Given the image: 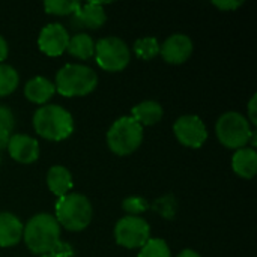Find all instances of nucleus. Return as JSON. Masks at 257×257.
Here are the masks:
<instances>
[{
  "instance_id": "cd10ccee",
  "label": "nucleus",
  "mask_w": 257,
  "mask_h": 257,
  "mask_svg": "<svg viewBox=\"0 0 257 257\" xmlns=\"http://www.w3.org/2000/svg\"><path fill=\"white\" fill-rule=\"evenodd\" d=\"M8 53H9L8 42H6V41H5V38L0 35V63L8 57Z\"/></svg>"
},
{
  "instance_id": "b1692460",
  "label": "nucleus",
  "mask_w": 257,
  "mask_h": 257,
  "mask_svg": "<svg viewBox=\"0 0 257 257\" xmlns=\"http://www.w3.org/2000/svg\"><path fill=\"white\" fill-rule=\"evenodd\" d=\"M139 257H172L170 248L164 239L154 238L149 239L140 250Z\"/></svg>"
},
{
  "instance_id": "5701e85b",
  "label": "nucleus",
  "mask_w": 257,
  "mask_h": 257,
  "mask_svg": "<svg viewBox=\"0 0 257 257\" xmlns=\"http://www.w3.org/2000/svg\"><path fill=\"white\" fill-rule=\"evenodd\" d=\"M81 6L77 0H47L44 3L45 12L53 15H72Z\"/></svg>"
},
{
  "instance_id": "ddd939ff",
  "label": "nucleus",
  "mask_w": 257,
  "mask_h": 257,
  "mask_svg": "<svg viewBox=\"0 0 257 257\" xmlns=\"http://www.w3.org/2000/svg\"><path fill=\"white\" fill-rule=\"evenodd\" d=\"M101 2H89L80 6L78 11H75L71 15V27L72 29H99L104 26L107 17L102 9Z\"/></svg>"
},
{
  "instance_id": "9d476101",
  "label": "nucleus",
  "mask_w": 257,
  "mask_h": 257,
  "mask_svg": "<svg viewBox=\"0 0 257 257\" xmlns=\"http://www.w3.org/2000/svg\"><path fill=\"white\" fill-rule=\"evenodd\" d=\"M69 42V35L68 30L65 29V26H62L60 23H50L47 24L38 38V47L42 53H45L47 56H60Z\"/></svg>"
},
{
  "instance_id": "4be33fe9",
  "label": "nucleus",
  "mask_w": 257,
  "mask_h": 257,
  "mask_svg": "<svg viewBox=\"0 0 257 257\" xmlns=\"http://www.w3.org/2000/svg\"><path fill=\"white\" fill-rule=\"evenodd\" d=\"M15 126L14 113L8 105H0V151L6 148Z\"/></svg>"
},
{
  "instance_id": "20e7f679",
  "label": "nucleus",
  "mask_w": 257,
  "mask_h": 257,
  "mask_svg": "<svg viewBox=\"0 0 257 257\" xmlns=\"http://www.w3.org/2000/svg\"><path fill=\"white\" fill-rule=\"evenodd\" d=\"M98 84L96 72L86 66L77 63H68L59 69L56 74L54 87L63 96H84L95 90Z\"/></svg>"
},
{
  "instance_id": "f03ea898",
  "label": "nucleus",
  "mask_w": 257,
  "mask_h": 257,
  "mask_svg": "<svg viewBox=\"0 0 257 257\" xmlns=\"http://www.w3.org/2000/svg\"><path fill=\"white\" fill-rule=\"evenodd\" d=\"M33 128L45 140L62 142L74 131V119L60 105L48 104L39 107L33 114Z\"/></svg>"
},
{
  "instance_id": "a211bd4d",
  "label": "nucleus",
  "mask_w": 257,
  "mask_h": 257,
  "mask_svg": "<svg viewBox=\"0 0 257 257\" xmlns=\"http://www.w3.org/2000/svg\"><path fill=\"white\" fill-rule=\"evenodd\" d=\"M131 117L139 122L142 126L146 125H155L163 117V107L157 101H143L133 107Z\"/></svg>"
},
{
  "instance_id": "f3484780",
  "label": "nucleus",
  "mask_w": 257,
  "mask_h": 257,
  "mask_svg": "<svg viewBox=\"0 0 257 257\" xmlns=\"http://www.w3.org/2000/svg\"><path fill=\"white\" fill-rule=\"evenodd\" d=\"M47 185L53 194L63 197L72 190V175L63 166H53L47 173Z\"/></svg>"
},
{
  "instance_id": "f8f14e48",
  "label": "nucleus",
  "mask_w": 257,
  "mask_h": 257,
  "mask_svg": "<svg viewBox=\"0 0 257 257\" xmlns=\"http://www.w3.org/2000/svg\"><path fill=\"white\" fill-rule=\"evenodd\" d=\"M6 148L11 158L21 164H30L39 158V143L27 134H12Z\"/></svg>"
},
{
  "instance_id": "dca6fc26",
  "label": "nucleus",
  "mask_w": 257,
  "mask_h": 257,
  "mask_svg": "<svg viewBox=\"0 0 257 257\" xmlns=\"http://www.w3.org/2000/svg\"><path fill=\"white\" fill-rule=\"evenodd\" d=\"M56 92L54 84L45 77H35L24 86V95L35 104H45Z\"/></svg>"
},
{
  "instance_id": "2eb2a0df",
  "label": "nucleus",
  "mask_w": 257,
  "mask_h": 257,
  "mask_svg": "<svg viewBox=\"0 0 257 257\" xmlns=\"http://www.w3.org/2000/svg\"><path fill=\"white\" fill-rule=\"evenodd\" d=\"M232 169L233 172L244 178L251 179L257 172V152L251 148H241L235 152L232 158Z\"/></svg>"
},
{
  "instance_id": "7c9ffc66",
  "label": "nucleus",
  "mask_w": 257,
  "mask_h": 257,
  "mask_svg": "<svg viewBox=\"0 0 257 257\" xmlns=\"http://www.w3.org/2000/svg\"><path fill=\"white\" fill-rule=\"evenodd\" d=\"M41 257H59L57 254H54V253H47V254H42Z\"/></svg>"
},
{
  "instance_id": "7ed1b4c3",
  "label": "nucleus",
  "mask_w": 257,
  "mask_h": 257,
  "mask_svg": "<svg viewBox=\"0 0 257 257\" xmlns=\"http://www.w3.org/2000/svg\"><path fill=\"white\" fill-rule=\"evenodd\" d=\"M92 205L89 199L80 193H68L59 197L56 203V221L66 230H84L92 221Z\"/></svg>"
},
{
  "instance_id": "9b49d317",
  "label": "nucleus",
  "mask_w": 257,
  "mask_h": 257,
  "mask_svg": "<svg viewBox=\"0 0 257 257\" xmlns=\"http://www.w3.org/2000/svg\"><path fill=\"white\" fill-rule=\"evenodd\" d=\"M160 53L167 63H184L193 53V41L184 33H175L163 42V45L160 47Z\"/></svg>"
},
{
  "instance_id": "393cba45",
  "label": "nucleus",
  "mask_w": 257,
  "mask_h": 257,
  "mask_svg": "<svg viewBox=\"0 0 257 257\" xmlns=\"http://www.w3.org/2000/svg\"><path fill=\"white\" fill-rule=\"evenodd\" d=\"M148 206H149V205H148V202H146L143 197H136V196L126 197V199L123 200V203H122L123 211L128 212L131 217H137V215L143 214V212L148 209Z\"/></svg>"
},
{
  "instance_id": "c85d7f7f",
  "label": "nucleus",
  "mask_w": 257,
  "mask_h": 257,
  "mask_svg": "<svg viewBox=\"0 0 257 257\" xmlns=\"http://www.w3.org/2000/svg\"><path fill=\"white\" fill-rule=\"evenodd\" d=\"M178 257H200V254H199V253H196L194 250L187 248V250H182V251L178 254Z\"/></svg>"
},
{
  "instance_id": "bb28decb",
  "label": "nucleus",
  "mask_w": 257,
  "mask_h": 257,
  "mask_svg": "<svg viewBox=\"0 0 257 257\" xmlns=\"http://www.w3.org/2000/svg\"><path fill=\"white\" fill-rule=\"evenodd\" d=\"M256 110H257V95H253L250 102H248V117H250V122L253 125H257V116H256Z\"/></svg>"
},
{
  "instance_id": "aec40b11",
  "label": "nucleus",
  "mask_w": 257,
  "mask_h": 257,
  "mask_svg": "<svg viewBox=\"0 0 257 257\" xmlns=\"http://www.w3.org/2000/svg\"><path fill=\"white\" fill-rule=\"evenodd\" d=\"M20 77L15 68L6 63H0V96L11 95L18 86Z\"/></svg>"
},
{
  "instance_id": "a878e982",
  "label": "nucleus",
  "mask_w": 257,
  "mask_h": 257,
  "mask_svg": "<svg viewBox=\"0 0 257 257\" xmlns=\"http://www.w3.org/2000/svg\"><path fill=\"white\" fill-rule=\"evenodd\" d=\"M244 2L242 0H214L212 5L217 6L221 11H235L238 9Z\"/></svg>"
},
{
  "instance_id": "6ab92c4d",
  "label": "nucleus",
  "mask_w": 257,
  "mask_h": 257,
  "mask_svg": "<svg viewBox=\"0 0 257 257\" xmlns=\"http://www.w3.org/2000/svg\"><path fill=\"white\" fill-rule=\"evenodd\" d=\"M66 51L71 56H74V57L86 60V59L93 56V53H95V42H93V39L89 35L77 33L72 38H69Z\"/></svg>"
},
{
  "instance_id": "1a4fd4ad",
  "label": "nucleus",
  "mask_w": 257,
  "mask_h": 257,
  "mask_svg": "<svg viewBox=\"0 0 257 257\" xmlns=\"http://www.w3.org/2000/svg\"><path fill=\"white\" fill-rule=\"evenodd\" d=\"M173 133L181 145L194 149L200 148L208 139V131L203 120L194 114L181 116L173 125Z\"/></svg>"
},
{
  "instance_id": "412c9836",
  "label": "nucleus",
  "mask_w": 257,
  "mask_h": 257,
  "mask_svg": "<svg viewBox=\"0 0 257 257\" xmlns=\"http://www.w3.org/2000/svg\"><path fill=\"white\" fill-rule=\"evenodd\" d=\"M134 51L142 60H151L160 54V42L154 36L140 38L134 42Z\"/></svg>"
},
{
  "instance_id": "c756f323",
  "label": "nucleus",
  "mask_w": 257,
  "mask_h": 257,
  "mask_svg": "<svg viewBox=\"0 0 257 257\" xmlns=\"http://www.w3.org/2000/svg\"><path fill=\"white\" fill-rule=\"evenodd\" d=\"M250 143H251V149H254L257 146V136H256V131H253V134H251V137H250Z\"/></svg>"
},
{
  "instance_id": "0eeeda50",
  "label": "nucleus",
  "mask_w": 257,
  "mask_h": 257,
  "mask_svg": "<svg viewBox=\"0 0 257 257\" xmlns=\"http://www.w3.org/2000/svg\"><path fill=\"white\" fill-rule=\"evenodd\" d=\"M95 57L101 69L108 72H119L130 63L131 53L123 39L117 36H107L95 44Z\"/></svg>"
},
{
  "instance_id": "4468645a",
  "label": "nucleus",
  "mask_w": 257,
  "mask_h": 257,
  "mask_svg": "<svg viewBox=\"0 0 257 257\" xmlns=\"http://www.w3.org/2000/svg\"><path fill=\"white\" fill-rule=\"evenodd\" d=\"M23 223L9 212H0V247H12L23 238Z\"/></svg>"
},
{
  "instance_id": "f257e3e1",
  "label": "nucleus",
  "mask_w": 257,
  "mask_h": 257,
  "mask_svg": "<svg viewBox=\"0 0 257 257\" xmlns=\"http://www.w3.org/2000/svg\"><path fill=\"white\" fill-rule=\"evenodd\" d=\"M23 238L27 248L35 254L54 253L60 244V226L50 214H38L24 226Z\"/></svg>"
},
{
  "instance_id": "6e6552de",
  "label": "nucleus",
  "mask_w": 257,
  "mask_h": 257,
  "mask_svg": "<svg viewBox=\"0 0 257 257\" xmlns=\"http://www.w3.org/2000/svg\"><path fill=\"white\" fill-rule=\"evenodd\" d=\"M114 239L125 248H140L151 239V226L142 217H123L116 223Z\"/></svg>"
},
{
  "instance_id": "423d86ee",
  "label": "nucleus",
  "mask_w": 257,
  "mask_h": 257,
  "mask_svg": "<svg viewBox=\"0 0 257 257\" xmlns=\"http://www.w3.org/2000/svg\"><path fill=\"white\" fill-rule=\"evenodd\" d=\"M215 133L221 145L226 148L241 149L250 142L253 130L245 116L238 111H227L217 120Z\"/></svg>"
},
{
  "instance_id": "39448f33",
  "label": "nucleus",
  "mask_w": 257,
  "mask_h": 257,
  "mask_svg": "<svg viewBox=\"0 0 257 257\" xmlns=\"http://www.w3.org/2000/svg\"><path fill=\"white\" fill-rule=\"evenodd\" d=\"M143 142V126L131 116L119 117L107 133V145L110 151L119 157L136 152Z\"/></svg>"
}]
</instances>
